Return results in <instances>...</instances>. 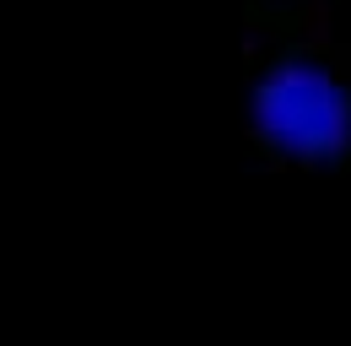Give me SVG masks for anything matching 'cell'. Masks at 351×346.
<instances>
[{
    "label": "cell",
    "instance_id": "cell-1",
    "mask_svg": "<svg viewBox=\"0 0 351 346\" xmlns=\"http://www.w3.org/2000/svg\"><path fill=\"white\" fill-rule=\"evenodd\" d=\"M238 130L276 168L351 173V43L330 5L260 22L238 60Z\"/></svg>",
    "mask_w": 351,
    "mask_h": 346
}]
</instances>
